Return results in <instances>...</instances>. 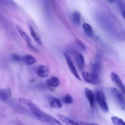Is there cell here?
<instances>
[{
    "instance_id": "obj_2",
    "label": "cell",
    "mask_w": 125,
    "mask_h": 125,
    "mask_svg": "<svg viewBox=\"0 0 125 125\" xmlns=\"http://www.w3.org/2000/svg\"><path fill=\"white\" fill-rule=\"evenodd\" d=\"M96 98L97 102L100 106V108L105 112H109V106L107 103L106 96L103 92L98 90L96 93Z\"/></svg>"
},
{
    "instance_id": "obj_11",
    "label": "cell",
    "mask_w": 125,
    "mask_h": 125,
    "mask_svg": "<svg viewBox=\"0 0 125 125\" xmlns=\"http://www.w3.org/2000/svg\"><path fill=\"white\" fill-rule=\"evenodd\" d=\"M49 73H50L49 68L45 65L39 66L37 70V73L40 78H46L48 76Z\"/></svg>"
},
{
    "instance_id": "obj_18",
    "label": "cell",
    "mask_w": 125,
    "mask_h": 125,
    "mask_svg": "<svg viewBox=\"0 0 125 125\" xmlns=\"http://www.w3.org/2000/svg\"><path fill=\"white\" fill-rule=\"evenodd\" d=\"M83 28L84 30V32L89 37L92 36L93 35V30L91 26L88 23H83Z\"/></svg>"
},
{
    "instance_id": "obj_1",
    "label": "cell",
    "mask_w": 125,
    "mask_h": 125,
    "mask_svg": "<svg viewBox=\"0 0 125 125\" xmlns=\"http://www.w3.org/2000/svg\"><path fill=\"white\" fill-rule=\"evenodd\" d=\"M18 100L20 103L28 106L32 114L41 122L50 123L54 125H62L61 122H59V120H57L54 117H52L50 115L48 114L45 113V112L42 111L35 104L33 103L32 101H31L30 100L24 98H20Z\"/></svg>"
},
{
    "instance_id": "obj_25",
    "label": "cell",
    "mask_w": 125,
    "mask_h": 125,
    "mask_svg": "<svg viewBox=\"0 0 125 125\" xmlns=\"http://www.w3.org/2000/svg\"><path fill=\"white\" fill-rule=\"evenodd\" d=\"M122 16H123V18H124V20L125 21V10L122 11Z\"/></svg>"
},
{
    "instance_id": "obj_8",
    "label": "cell",
    "mask_w": 125,
    "mask_h": 125,
    "mask_svg": "<svg viewBox=\"0 0 125 125\" xmlns=\"http://www.w3.org/2000/svg\"><path fill=\"white\" fill-rule=\"evenodd\" d=\"M74 57L75 59L77 66L80 70H83L85 67V59L84 56L81 53L78 52H75L74 54Z\"/></svg>"
},
{
    "instance_id": "obj_10",
    "label": "cell",
    "mask_w": 125,
    "mask_h": 125,
    "mask_svg": "<svg viewBox=\"0 0 125 125\" xmlns=\"http://www.w3.org/2000/svg\"><path fill=\"white\" fill-rule=\"evenodd\" d=\"M84 93H85V97L88 100L90 106L92 107H94V103H95V95H94V92L89 89L85 88L84 89Z\"/></svg>"
},
{
    "instance_id": "obj_14",
    "label": "cell",
    "mask_w": 125,
    "mask_h": 125,
    "mask_svg": "<svg viewBox=\"0 0 125 125\" xmlns=\"http://www.w3.org/2000/svg\"><path fill=\"white\" fill-rule=\"evenodd\" d=\"M21 60H22L24 63L28 65H31L34 64L37 62L36 59L34 56H31V55H24L23 57L21 58Z\"/></svg>"
},
{
    "instance_id": "obj_21",
    "label": "cell",
    "mask_w": 125,
    "mask_h": 125,
    "mask_svg": "<svg viewBox=\"0 0 125 125\" xmlns=\"http://www.w3.org/2000/svg\"><path fill=\"white\" fill-rule=\"evenodd\" d=\"M0 3L8 7H15V3L12 0H0Z\"/></svg>"
},
{
    "instance_id": "obj_12",
    "label": "cell",
    "mask_w": 125,
    "mask_h": 125,
    "mask_svg": "<svg viewBox=\"0 0 125 125\" xmlns=\"http://www.w3.org/2000/svg\"><path fill=\"white\" fill-rule=\"evenodd\" d=\"M57 117L62 122V123H65L66 125H80L76 122L74 121L73 120L71 119V118H68V117H66V116L63 115L62 114H57Z\"/></svg>"
},
{
    "instance_id": "obj_19",
    "label": "cell",
    "mask_w": 125,
    "mask_h": 125,
    "mask_svg": "<svg viewBox=\"0 0 125 125\" xmlns=\"http://www.w3.org/2000/svg\"><path fill=\"white\" fill-rule=\"evenodd\" d=\"M72 20L75 24H80L81 23V14L78 12H73L72 15Z\"/></svg>"
},
{
    "instance_id": "obj_13",
    "label": "cell",
    "mask_w": 125,
    "mask_h": 125,
    "mask_svg": "<svg viewBox=\"0 0 125 125\" xmlns=\"http://www.w3.org/2000/svg\"><path fill=\"white\" fill-rule=\"evenodd\" d=\"M11 96V91L10 89H4L0 90V100L2 102H6Z\"/></svg>"
},
{
    "instance_id": "obj_23",
    "label": "cell",
    "mask_w": 125,
    "mask_h": 125,
    "mask_svg": "<svg viewBox=\"0 0 125 125\" xmlns=\"http://www.w3.org/2000/svg\"><path fill=\"white\" fill-rule=\"evenodd\" d=\"M11 59L14 62H20L21 61V58L20 57V56L16 54H12V56H11Z\"/></svg>"
},
{
    "instance_id": "obj_24",
    "label": "cell",
    "mask_w": 125,
    "mask_h": 125,
    "mask_svg": "<svg viewBox=\"0 0 125 125\" xmlns=\"http://www.w3.org/2000/svg\"><path fill=\"white\" fill-rule=\"evenodd\" d=\"M77 45H78V46H79V48L81 49V50H82L83 51H85V46L83 45V43H81V42L78 41H78H77Z\"/></svg>"
},
{
    "instance_id": "obj_4",
    "label": "cell",
    "mask_w": 125,
    "mask_h": 125,
    "mask_svg": "<svg viewBox=\"0 0 125 125\" xmlns=\"http://www.w3.org/2000/svg\"><path fill=\"white\" fill-rule=\"evenodd\" d=\"M83 79L85 82L91 84H98L100 83V79L99 76H96L92 73L87 72H83L82 73Z\"/></svg>"
},
{
    "instance_id": "obj_5",
    "label": "cell",
    "mask_w": 125,
    "mask_h": 125,
    "mask_svg": "<svg viewBox=\"0 0 125 125\" xmlns=\"http://www.w3.org/2000/svg\"><path fill=\"white\" fill-rule=\"evenodd\" d=\"M101 59L99 55H96L91 62V72L90 73L99 76L100 70H101Z\"/></svg>"
},
{
    "instance_id": "obj_22",
    "label": "cell",
    "mask_w": 125,
    "mask_h": 125,
    "mask_svg": "<svg viewBox=\"0 0 125 125\" xmlns=\"http://www.w3.org/2000/svg\"><path fill=\"white\" fill-rule=\"evenodd\" d=\"M63 102L65 104H72L73 102V98H72V96H70V95L67 94V95H66L65 96L63 97Z\"/></svg>"
},
{
    "instance_id": "obj_6",
    "label": "cell",
    "mask_w": 125,
    "mask_h": 125,
    "mask_svg": "<svg viewBox=\"0 0 125 125\" xmlns=\"http://www.w3.org/2000/svg\"><path fill=\"white\" fill-rule=\"evenodd\" d=\"M63 55H64V57H65V59L66 62H67V65H68V68H69L71 73H72V74L74 75V76L75 77L76 79H78V80H79V81L81 80V79L79 74H78V72H77L76 68L75 65H74V63H73L72 58L70 57V56L67 53H64V54Z\"/></svg>"
},
{
    "instance_id": "obj_26",
    "label": "cell",
    "mask_w": 125,
    "mask_h": 125,
    "mask_svg": "<svg viewBox=\"0 0 125 125\" xmlns=\"http://www.w3.org/2000/svg\"><path fill=\"white\" fill-rule=\"evenodd\" d=\"M107 1H108L109 2H110V3H112V2H114V1H115V0H107Z\"/></svg>"
},
{
    "instance_id": "obj_17",
    "label": "cell",
    "mask_w": 125,
    "mask_h": 125,
    "mask_svg": "<svg viewBox=\"0 0 125 125\" xmlns=\"http://www.w3.org/2000/svg\"><path fill=\"white\" fill-rule=\"evenodd\" d=\"M29 31H30L31 35L32 37L33 38V39H34V40L37 43H39V45H41L42 44L41 39H40V38L39 37L38 34H37V32L35 31L34 28H33L31 26H29Z\"/></svg>"
},
{
    "instance_id": "obj_3",
    "label": "cell",
    "mask_w": 125,
    "mask_h": 125,
    "mask_svg": "<svg viewBox=\"0 0 125 125\" xmlns=\"http://www.w3.org/2000/svg\"><path fill=\"white\" fill-rule=\"evenodd\" d=\"M110 90H111V94L113 96L114 98L115 99L117 104L119 105L120 107L122 109H125V100L122 93L115 88H111Z\"/></svg>"
},
{
    "instance_id": "obj_27",
    "label": "cell",
    "mask_w": 125,
    "mask_h": 125,
    "mask_svg": "<svg viewBox=\"0 0 125 125\" xmlns=\"http://www.w3.org/2000/svg\"><path fill=\"white\" fill-rule=\"evenodd\" d=\"M99 125L96 124V123H92V124H90V125Z\"/></svg>"
},
{
    "instance_id": "obj_15",
    "label": "cell",
    "mask_w": 125,
    "mask_h": 125,
    "mask_svg": "<svg viewBox=\"0 0 125 125\" xmlns=\"http://www.w3.org/2000/svg\"><path fill=\"white\" fill-rule=\"evenodd\" d=\"M46 83H47V85L48 87L56 88L59 86L60 82L58 78H57V77L56 76H53L48 79Z\"/></svg>"
},
{
    "instance_id": "obj_7",
    "label": "cell",
    "mask_w": 125,
    "mask_h": 125,
    "mask_svg": "<svg viewBox=\"0 0 125 125\" xmlns=\"http://www.w3.org/2000/svg\"><path fill=\"white\" fill-rule=\"evenodd\" d=\"M111 78L112 81L118 87L121 93L122 94H125V85L119 76L115 72H112L111 74Z\"/></svg>"
},
{
    "instance_id": "obj_16",
    "label": "cell",
    "mask_w": 125,
    "mask_h": 125,
    "mask_svg": "<svg viewBox=\"0 0 125 125\" xmlns=\"http://www.w3.org/2000/svg\"><path fill=\"white\" fill-rule=\"evenodd\" d=\"M50 104L52 108L59 109L62 107V103H61V101L56 98H53L51 99L50 102Z\"/></svg>"
},
{
    "instance_id": "obj_20",
    "label": "cell",
    "mask_w": 125,
    "mask_h": 125,
    "mask_svg": "<svg viewBox=\"0 0 125 125\" xmlns=\"http://www.w3.org/2000/svg\"><path fill=\"white\" fill-rule=\"evenodd\" d=\"M111 121L114 125H125V122L120 118L117 117H112Z\"/></svg>"
},
{
    "instance_id": "obj_9",
    "label": "cell",
    "mask_w": 125,
    "mask_h": 125,
    "mask_svg": "<svg viewBox=\"0 0 125 125\" xmlns=\"http://www.w3.org/2000/svg\"><path fill=\"white\" fill-rule=\"evenodd\" d=\"M16 29H17V31H18V34H19L20 35V36L23 38V40L26 42V43L28 44V45L31 48L34 49V50H35V49L34 48V46H33L32 45L31 39L30 37L28 36V34L26 33V32L24 31H23V29H22L20 26H19L18 25L16 26Z\"/></svg>"
}]
</instances>
